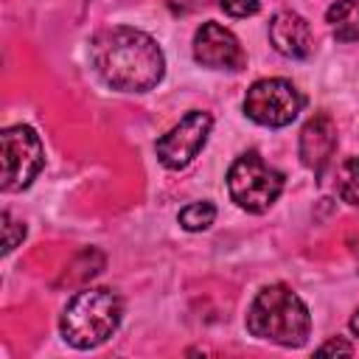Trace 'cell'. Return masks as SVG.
<instances>
[{
    "instance_id": "6da1fadb",
    "label": "cell",
    "mask_w": 359,
    "mask_h": 359,
    "mask_svg": "<svg viewBox=\"0 0 359 359\" xmlns=\"http://www.w3.org/2000/svg\"><path fill=\"white\" fill-rule=\"evenodd\" d=\"M95 73L121 93H149L165 76V56L154 36L132 25H112L90 39Z\"/></svg>"
},
{
    "instance_id": "7a4b0ae2",
    "label": "cell",
    "mask_w": 359,
    "mask_h": 359,
    "mask_svg": "<svg viewBox=\"0 0 359 359\" xmlns=\"http://www.w3.org/2000/svg\"><path fill=\"white\" fill-rule=\"evenodd\" d=\"M244 325L255 339L283 348H300L311 334V314L292 286L269 283L252 297Z\"/></svg>"
},
{
    "instance_id": "3957f363",
    "label": "cell",
    "mask_w": 359,
    "mask_h": 359,
    "mask_svg": "<svg viewBox=\"0 0 359 359\" xmlns=\"http://www.w3.org/2000/svg\"><path fill=\"white\" fill-rule=\"evenodd\" d=\"M123 320V300L107 286H90L70 297L59 317L62 339L79 351L104 345Z\"/></svg>"
},
{
    "instance_id": "277c9868",
    "label": "cell",
    "mask_w": 359,
    "mask_h": 359,
    "mask_svg": "<svg viewBox=\"0 0 359 359\" xmlns=\"http://www.w3.org/2000/svg\"><path fill=\"white\" fill-rule=\"evenodd\" d=\"M286 177L266 165L258 151H244L227 171V194L247 213H266L283 194Z\"/></svg>"
},
{
    "instance_id": "5b68a950",
    "label": "cell",
    "mask_w": 359,
    "mask_h": 359,
    "mask_svg": "<svg viewBox=\"0 0 359 359\" xmlns=\"http://www.w3.org/2000/svg\"><path fill=\"white\" fill-rule=\"evenodd\" d=\"M0 154H3V182H0V188L6 194L28 188L45 165L42 140L25 123H14V126H6L0 132Z\"/></svg>"
},
{
    "instance_id": "8992f818",
    "label": "cell",
    "mask_w": 359,
    "mask_h": 359,
    "mask_svg": "<svg viewBox=\"0 0 359 359\" xmlns=\"http://www.w3.org/2000/svg\"><path fill=\"white\" fill-rule=\"evenodd\" d=\"M303 104V93L289 79H258L244 95V115L258 126L280 129L300 115Z\"/></svg>"
},
{
    "instance_id": "52a82bcc",
    "label": "cell",
    "mask_w": 359,
    "mask_h": 359,
    "mask_svg": "<svg viewBox=\"0 0 359 359\" xmlns=\"http://www.w3.org/2000/svg\"><path fill=\"white\" fill-rule=\"evenodd\" d=\"M213 129V118L210 112L205 109H191L180 118V123H174L157 143H154V151H157V160L171 168V171H180L185 165H191L199 151L205 149L208 143V135Z\"/></svg>"
},
{
    "instance_id": "ba28073f",
    "label": "cell",
    "mask_w": 359,
    "mask_h": 359,
    "mask_svg": "<svg viewBox=\"0 0 359 359\" xmlns=\"http://www.w3.org/2000/svg\"><path fill=\"white\" fill-rule=\"evenodd\" d=\"M194 59L210 70H241L247 65V53L238 36L222 22H202L194 34Z\"/></svg>"
},
{
    "instance_id": "9c48e42d",
    "label": "cell",
    "mask_w": 359,
    "mask_h": 359,
    "mask_svg": "<svg viewBox=\"0 0 359 359\" xmlns=\"http://www.w3.org/2000/svg\"><path fill=\"white\" fill-rule=\"evenodd\" d=\"M297 151H300V163L311 168L317 177H323V171L331 165V157L337 151V126L331 115L317 112L303 123Z\"/></svg>"
},
{
    "instance_id": "30bf717a",
    "label": "cell",
    "mask_w": 359,
    "mask_h": 359,
    "mask_svg": "<svg viewBox=\"0 0 359 359\" xmlns=\"http://www.w3.org/2000/svg\"><path fill=\"white\" fill-rule=\"evenodd\" d=\"M269 45L286 59H309L314 50L311 25L297 11H278L269 20Z\"/></svg>"
},
{
    "instance_id": "8fae6325",
    "label": "cell",
    "mask_w": 359,
    "mask_h": 359,
    "mask_svg": "<svg viewBox=\"0 0 359 359\" xmlns=\"http://www.w3.org/2000/svg\"><path fill=\"white\" fill-rule=\"evenodd\" d=\"M325 22L331 25L339 42L359 39V0H334L325 11Z\"/></svg>"
},
{
    "instance_id": "7c38bea8",
    "label": "cell",
    "mask_w": 359,
    "mask_h": 359,
    "mask_svg": "<svg viewBox=\"0 0 359 359\" xmlns=\"http://www.w3.org/2000/svg\"><path fill=\"white\" fill-rule=\"evenodd\" d=\"M177 222H180V227L188 230V233L208 230V227L216 222V205L208 202V199H202V202H191V205H185V208L180 210Z\"/></svg>"
},
{
    "instance_id": "4fadbf2b",
    "label": "cell",
    "mask_w": 359,
    "mask_h": 359,
    "mask_svg": "<svg viewBox=\"0 0 359 359\" xmlns=\"http://www.w3.org/2000/svg\"><path fill=\"white\" fill-rule=\"evenodd\" d=\"M337 194L342 202L359 208V157H348L337 171Z\"/></svg>"
},
{
    "instance_id": "5bb4252c",
    "label": "cell",
    "mask_w": 359,
    "mask_h": 359,
    "mask_svg": "<svg viewBox=\"0 0 359 359\" xmlns=\"http://www.w3.org/2000/svg\"><path fill=\"white\" fill-rule=\"evenodd\" d=\"M0 219H3V255H8V252H14V247L22 244V238H25V224L17 222L8 210H3Z\"/></svg>"
},
{
    "instance_id": "9a60e30c",
    "label": "cell",
    "mask_w": 359,
    "mask_h": 359,
    "mask_svg": "<svg viewBox=\"0 0 359 359\" xmlns=\"http://www.w3.org/2000/svg\"><path fill=\"white\" fill-rule=\"evenodd\" d=\"M222 11L236 17V20H244V17H252L261 11V0H219Z\"/></svg>"
},
{
    "instance_id": "2e32d148",
    "label": "cell",
    "mask_w": 359,
    "mask_h": 359,
    "mask_svg": "<svg viewBox=\"0 0 359 359\" xmlns=\"http://www.w3.org/2000/svg\"><path fill=\"white\" fill-rule=\"evenodd\" d=\"M317 353L320 356H328V353H353V345L348 342V339H342V337H334V339H328V342H323L320 348H317Z\"/></svg>"
},
{
    "instance_id": "e0dca14e",
    "label": "cell",
    "mask_w": 359,
    "mask_h": 359,
    "mask_svg": "<svg viewBox=\"0 0 359 359\" xmlns=\"http://www.w3.org/2000/svg\"><path fill=\"white\" fill-rule=\"evenodd\" d=\"M348 328H351V334H353V337H359V309H356V311H353V317L348 320Z\"/></svg>"
}]
</instances>
